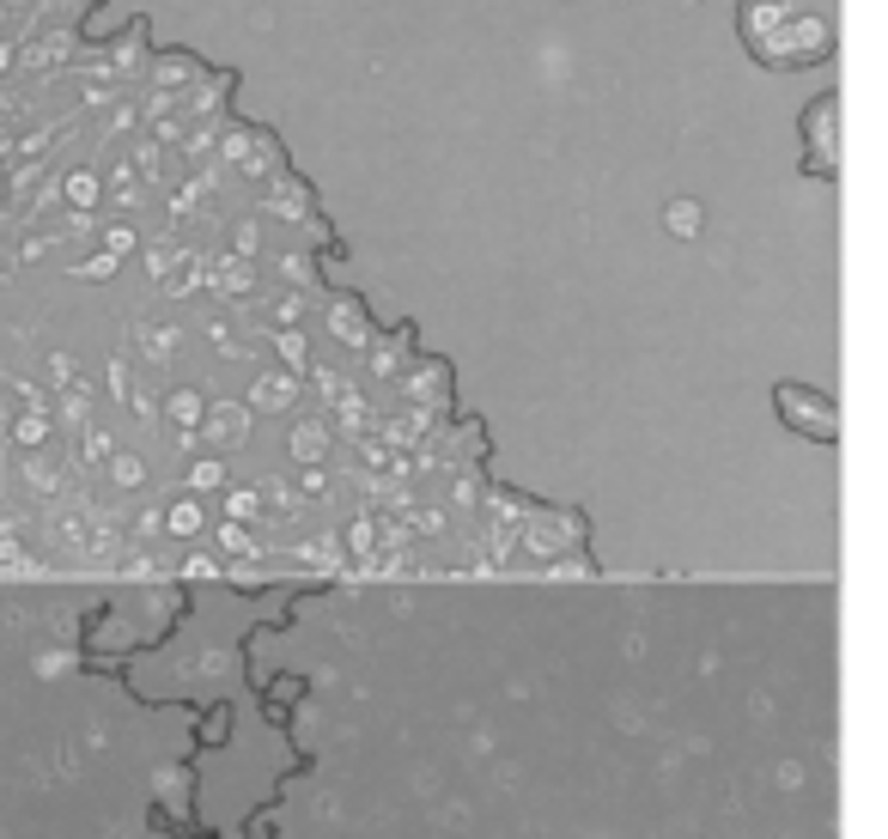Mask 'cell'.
Here are the masks:
<instances>
[{
  "label": "cell",
  "instance_id": "cell-5",
  "mask_svg": "<svg viewBox=\"0 0 888 839\" xmlns=\"http://www.w3.org/2000/svg\"><path fill=\"white\" fill-rule=\"evenodd\" d=\"M152 80H159V92H171V86H183V80H201V61L183 56V49H171V56L152 61Z\"/></svg>",
  "mask_w": 888,
  "mask_h": 839
},
{
  "label": "cell",
  "instance_id": "cell-2",
  "mask_svg": "<svg viewBox=\"0 0 888 839\" xmlns=\"http://www.w3.org/2000/svg\"><path fill=\"white\" fill-rule=\"evenodd\" d=\"M774 402H779V414H785L791 432L816 438V445H834V438H840V408H834L821 390H809V383H779Z\"/></svg>",
  "mask_w": 888,
  "mask_h": 839
},
{
  "label": "cell",
  "instance_id": "cell-6",
  "mask_svg": "<svg viewBox=\"0 0 888 839\" xmlns=\"http://www.w3.org/2000/svg\"><path fill=\"white\" fill-rule=\"evenodd\" d=\"M700 201H669V231H676V238H694V231H700Z\"/></svg>",
  "mask_w": 888,
  "mask_h": 839
},
{
  "label": "cell",
  "instance_id": "cell-1",
  "mask_svg": "<svg viewBox=\"0 0 888 839\" xmlns=\"http://www.w3.org/2000/svg\"><path fill=\"white\" fill-rule=\"evenodd\" d=\"M755 56H761L767 68H816V61L834 56V19H821V12H791L767 43H755Z\"/></svg>",
  "mask_w": 888,
  "mask_h": 839
},
{
  "label": "cell",
  "instance_id": "cell-7",
  "mask_svg": "<svg viewBox=\"0 0 888 839\" xmlns=\"http://www.w3.org/2000/svg\"><path fill=\"white\" fill-rule=\"evenodd\" d=\"M0 7H12V0H0Z\"/></svg>",
  "mask_w": 888,
  "mask_h": 839
},
{
  "label": "cell",
  "instance_id": "cell-3",
  "mask_svg": "<svg viewBox=\"0 0 888 839\" xmlns=\"http://www.w3.org/2000/svg\"><path fill=\"white\" fill-rule=\"evenodd\" d=\"M834 122H840V92H821L816 104L804 110V140H809L804 171H816V177L840 171V159H834Z\"/></svg>",
  "mask_w": 888,
  "mask_h": 839
},
{
  "label": "cell",
  "instance_id": "cell-4",
  "mask_svg": "<svg viewBox=\"0 0 888 839\" xmlns=\"http://www.w3.org/2000/svg\"><path fill=\"white\" fill-rule=\"evenodd\" d=\"M791 19V7L785 0H742V12H737V31H742V43H767V37L779 31V24Z\"/></svg>",
  "mask_w": 888,
  "mask_h": 839
}]
</instances>
